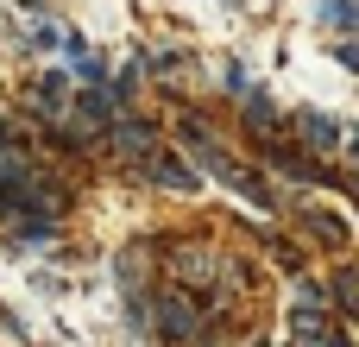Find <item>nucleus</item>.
<instances>
[{"label":"nucleus","instance_id":"1","mask_svg":"<svg viewBox=\"0 0 359 347\" xmlns=\"http://www.w3.org/2000/svg\"><path fill=\"white\" fill-rule=\"evenodd\" d=\"M183 145H189V152L202 158V171H208V177H221L227 190H240V196H246L252 209H271V196H265V183H259V177H246L240 164H227V158H221V145H215V139H208L202 126H183Z\"/></svg>","mask_w":359,"mask_h":347},{"label":"nucleus","instance_id":"2","mask_svg":"<svg viewBox=\"0 0 359 347\" xmlns=\"http://www.w3.org/2000/svg\"><path fill=\"white\" fill-rule=\"evenodd\" d=\"M139 329H151L158 341H196L202 335V316H196L189 297H145V322Z\"/></svg>","mask_w":359,"mask_h":347},{"label":"nucleus","instance_id":"3","mask_svg":"<svg viewBox=\"0 0 359 347\" xmlns=\"http://www.w3.org/2000/svg\"><path fill=\"white\" fill-rule=\"evenodd\" d=\"M114 152L133 158V164H145V158L158 152V133H151L145 120H114Z\"/></svg>","mask_w":359,"mask_h":347},{"label":"nucleus","instance_id":"4","mask_svg":"<svg viewBox=\"0 0 359 347\" xmlns=\"http://www.w3.org/2000/svg\"><path fill=\"white\" fill-rule=\"evenodd\" d=\"M139 171H145V177H151V183H164V190H196V183H202V177H196V171H189V164H177V158H170V152H151V158H145V164H139Z\"/></svg>","mask_w":359,"mask_h":347},{"label":"nucleus","instance_id":"5","mask_svg":"<svg viewBox=\"0 0 359 347\" xmlns=\"http://www.w3.org/2000/svg\"><path fill=\"white\" fill-rule=\"evenodd\" d=\"M63 101H69V82H63V76H38V89H32V114H38V120H63V114H69Z\"/></svg>","mask_w":359,"mask_h":347},{"label":"nucleus","instance_id":"6","mask_svg":"<svg viewBox=\"0 0 359 347\" xmlns=\"http://www.w3.org/2000/svg\"><path fill=\"white\" fill-rule=\"evenodd\" d=\"M316 19L334 32H359V0H316Z\"/></svg>","mask_w":359,"mask_h":347},{"label":"nucleus","instance_id":"7","mask_svg":"<svg viewBox=\"0 0 359 347\" xmlns=\"http://www.w3.org/2000/svg\"><path fill=\"white\" fill-rule=\"evenodd\" d=\"M303 139H309L316 152H334V139H341V126H334L328 114H316V107H309V114H303Z\"/></svg>","mask_w":359,"mask_h":347},{"label":"nucleus","instance_id":"8","mask_svg":"<svg viewBox=\"0 0 359 347\" xmlns=\"http://www.w3.org/2000/svg\"><path fill=\"white\" fill-rule=\"evenodd\" d=\"M271 120H278V107H271V95H259V89H246V126H252V133H271Z\"/></svg>","mask_w":359,"mask_h":347},{"label":"nucleus","instance_id":"9","mask_svg":"<svg viewBox=\"0 0 359 347\" xmlns=\"http://www.w3.org/2000/svg\"><path fill=\"white\" fill-rule=\"evenodd\" d=\"M341 63H347V70H359V38H347V44H341Z\"/></svg>","mask_w":359,"mask_h":347},{"label":"nucleus","instance_id":"10","mask_svg":"<svg viewBox=\"0 0 359 347\" xmlns=\"http://www.w3.org/2000/svg\"><path fill=\"white\" fill-rule=\"evenodd\" d=\"M353 152H359V133H353Z\"/></svg>","mask_w":359,"mask_h":347},{"label":"nucleus","instance_id":"11","mask_svg":"<svg viewBox=\"0 0 359 347\" xmlns=\"http://www.w3.org/2000/svg\"><path fill=\"white\" fill-rule=\"evenodd\" d=\"M297 347H303V341H297Z\"/></svg>","mask_w":359,"mask_h":347}]
</instances>
